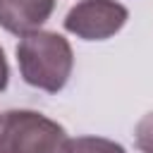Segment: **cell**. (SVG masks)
<instances>
[{
    "instance_id": "cell-1",
    "label": "cell",
    "mask_w": 153,
    "mask_h": 153,
    "mask_svg": "<svg viewBox=\"0 0 153 153\" xmlns=\"http://www.w3.org/2000/svg\"><path fill=\"white\" fill-rule=\"evenodd\" d=\"M17 62L22 79L41 91L57 93L65 88L72 67L74 53L67 38L55 31H31L22 36L17 45Z\"/></svg>"
},
{
    "instance_id": "cell-2",
    "label": "cell",
    "mask_w": 153,
    "mask_h": 153,
    "mask_svg": "<svg viewBox=\"0 0 153 153\" xmlns=\"http://www.w3.org/2000/svg\"><path fill=\"white\" fill-rule=\"evenodd\" d=\"M67 131L33 110H10L0 117V153H67Z\"/></svg>"
},
{
    "instance_id": "cell-3",
    "label": "cell",
    "mask_w": 153,
    "mask_h": 153,
    "mask_svg": "<svg viewBox=\"0 0 153 153\" xmlns=\"http://www.w3.org/2000/svg\"><path fill=\"white\" fill-rule=\"evenodd\" d=\"M127 7L115 0H81L65 17V29L84 41H105L127 24Z\"/></svg>"
},
{
    "instance_id": "cell-4",
    "label": "cell",
    "mask_w": 153,
    "mask_h": 153,
    "mask_svg": "<svg viewBox=\"0 0 153 153\" xmlns=\"http://www.w3.org/2000/svg\"><path fill=\"white\" fill-rule=\"evenodd\" d=\"M55 0H0V26L14 36L38 31L53 14Z\"/></svg>"
},
{
    "instance_id": "cell-5",
    "label": "cell",
    "mask_w": 153,
    "mask_h": 153,
    "mask_svg": "<svg viewBox=\"0 0 153 153\" xmlns=\"http://www.w3.org/2000/svg\"><path fill=\"white\" fill-rule=\"evenodd\" d=\"M67 153H127V151L120 143L103 136H79V139H69Z\"/></svg>"
},
{
    "instance_id": "cell-6",
    "label": "cell",
    "mask_w": 153,
    "mask_h": 153,
    "mask_svg": "<svg viewBox=\"0 0 153 153\" xmlns=\"http://www.w3.org/2000/svg\"><path fill=\"white\" fill-rule=\"evenodd\" d=\"M136 146L141 153H153V112L143 115L136 124Z\"/></svg>"
},
{
    "instance_id": "cell-7",
    "label": "cell",
    "mask_w": 153,
    "mask_h": 153,
    "mask_svg": "<svg viewBox=\"0 0 153 153\" xmlns=\"http://www.w3.org/2000/svg\"><path fill=\"white\" fill-rule=\"evenodd\" d=\"M7 79H10V67H7L5 53H2V48H0V91L7 88Z\"/></svg>"
}]
</instances>
